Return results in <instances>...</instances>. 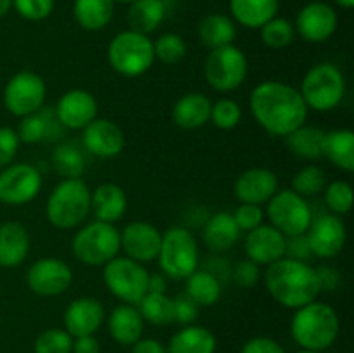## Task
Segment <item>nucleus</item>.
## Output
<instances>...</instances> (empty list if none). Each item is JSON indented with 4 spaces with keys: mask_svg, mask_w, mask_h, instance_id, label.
Returning <instances> with one entry per match:
<instances>
[{
    "mask_svg": "<svg viewBox=\"0 0 354 353\" xmlns=\"http://www.w3.org/2000/svg\"><path fill=\"white\" fill-rule=\"evenodd\" d=\"M71 353H100V343L95 336H80L73 338Z\"/></svg>",
    "mask_w": 354,
    "mask_h": 353,
    "instance_id": "52",
    "label": "nucleus"
},
{
    "mask_svg": "<svg viewBox=\"0 0 354 353\" xmlns=\"http://www.w3.org/2000/svg\"><path fill=\"white\" fill-rule=\"evenodd\" d=\"M304 235L310 244L311 255L322 260H330L344 249L348 241V228L339 215L324 213L313 218Z\"/></svg>",
    "mask_w": 354,
    "mask_h": 353,
    "instance_id": "15",
    "label": "nucleus"
},
{
    "mask_svg": "<svg viewBox=\"0 0 354 353\" xmlns=\"http://www.w3.org/2000/svg\"><path fill=\"white\" fill-rule=\"evenodd\" d=\"M131 353H168L166 346L154 338H140L131 345Z\"/></svg>",
    "mask_w": 354,
    "mask_h": 353,
    "instance_id": "53",
    "label": "nucleus"
},
{
    "mask_svg": "<svg viewBox=\"0 0 354 353\" xmlns=\"http://www.w3.org/2000/svg\"><path fill=\"white\" fill-rule=\"evenodd\" d=\"M52 120L48 114L45 113L41 107L38 113L28 114V116L21 118L19 125H17V137L24 144H37V142L45 141L50 134Z\"/></svg>",
    "mask_w": 354,
    "mask_h": 353,
    "instance_id": "40",
    "label": "nucleus"
},
{
    "mask_svg": "<svg viewBox=\"0 0 354 353\" xmlns=\"http://www.w3.org/2000/svg\"><path fill=\"white\" fill-rule=\"evenodd\" d=\"M279 189L277 173L263 166L245 170L234 183V194L239 203L258 204V206L268 203Z\"/></svg>",
    "mask_w": 354,
    "mask_h": 353,
    "instance_id": "21",
    "label": "nucleus"
},
{
    "mask_svg": "<svg viewBox=\"0 0 354 353\" xmlns=\"http://www.w3.org/2000/svg\"><path fill=\"white\" fill-rule=\"evenodd\" d=\"M339 331L341 320L337 311L324 301L315 300L294 310L290 336L301 348L313 352L330 348L337 339Z\"/></svg>",
    "mask_w": 354,
    "mask_h": 353,
    "instance_id": "4",
    "label": "nucleus"
},
{
    "mask_svg": "<svg viewBox=\"0 0 354 353\" xmlns=\"http://www.w3.org/2000/svg\"><path fill=\"white\" fill-rule=\"evenodd\" d=\"M114 3V0H75L73 16L83 30L100 31L113 19Z\"/></svg>",
    "mask_w": 354,
    "mask_h": 353,
    "instance_id": "32",
    "label": "nucleus"
},
{
    "mask_svg": "<svg viewBox=\"0 0 354 353\" xmlns=\"http://www.w3.org/2000/svg\"><path fill=\"white\" fill-rule=\"evenodd\" d=\"M144 318L135 305L121 303L107 317V329L111 338L123 346H131L144 334Z\"/></svg>",
    "mask_w": 354,
    "mask_h": 353,
    "instance_id": "26",
    "label": "nucleus"
},
{
    "mask_svg": "<svg viewBox=\"0 0 354 353\" xmlns=\"http://www.w3.org/2000/svg\"><path fill=\"white\" fill-rule=\"evenodd\" d=\"M259 35H261V42L266 47L280 51V48H286L292 44L294 38H296V28H294V23H290L286 17L275 16L259 28Z\"/></svg>",
    "mask_w": 354,
    "mask_h": 353,
    "instance_id": "39",
    "label": "nucleus"
},
{
    "mask_svg": "<svg viewBox=\"0 0 354 353\" xmlns=\"http://www.w3.org/2000/svg\"><path fill=\"white\" fill-rule=\"evenodd\" d=\"M324 156L346 173L354 172V132L351 128H335L325 134Z\"/></svg>",
    "mask_w": 354,
    "mask_h": 353,
    "instance_id": "30",
    "label": "nucleus"
},
{
    "mask_svg": "<svg viewBox=\"0 0 354 353\" xmlns=\"http://www.w3.org/2000/svg\"><path fill=\"white\" fill-rule=\"evenodd\" d=\"M149 275L151 272H147L145 265L128 256L118 255L102 266V280L107 291L121 303L135 307L149 293Z\"/></svg>",
    "mask_w": 354,
    "mask_h": 353,
    "instance_id": "9",
    "label": "nucleus"
},
{
    "mask_svg": "<svg viewBox=\"0 0 354 353\" xmlns=\"http://www.w3.org/2000/svg\"><path fill=\"white\" fill-rule=\"evenodd\" d=\"M175 303V322L180 325H190L199 317V307L187 296L185 293H180L173 298Z\"/></svg>",
    "mask_w": 354,
    "mask_h": 353,
    "instance_id": "49",
    "label": "nucleus"
},
{
    "mask_svg": "<svg viewBox=\"0 0 354 353\" xmlns=\"http://www.w3.org/2000/svg\"><path fill=\"white\" fill-rule=\"evenodd\" d=\"M220 279L209 270L197 269L185 279V294L197 305L199 308L213 307L221 298Z\"/></svg>",
    "mask_w": 354,
    "mask_h": 353,
    "instance_id": "33",
    "label": "nucleus"
},
{
    "mask_svg": "<svg viewBox=\"0 0 354 353\" xmlns=\"http://www.w3.org/2000/svg\"><path fill=\"white\" fill-rule=\"evenodd\" d=\"M308 109L328 113L339 107L346 96V78L334 62H318L304 75L299 89Z\"/></svg>",
    "mask_w": 354,
    "mask_h": 353,
    "instance_id": "8",
    "label": "nucleus"
},
{
    "mask_svg": "<svg viewBox=\"0 0 354 353\" xmlns=\"http://www.w3.org/2000/svg\"><path fill=\"white\" fill-rule=\"evenodd\" d=\"M30 232L23 224L6 221L0 225V266L16 269L23 265L30 255Z\"/></svg>",
    "mask_w": 354,
    "mask_h": 353,
    "instance_id": "23",
    "label": "nucleus"
},
{
    "mask_svg": "<svg viewBox=\"0 0 354 353\" xmlns=\"http://www.w3.org/2000/svg\"><path fill=\"white\" fill-rule=\"evenodd\" d=\"M124 132L116 121L95 118L82 130V144L86 152L100 159L116 158L124 149Z\"/></svg>",
    "mask_w": 354,
    "mask_h": 353,
    "instance_id": "18",
    "label": "nucleus"
},
{
    "mask_svg": "<svg viewBox=\"0 0 354 353\" xmlns=\"http://www.w3.org/2000/svg\"><path fill=\"white\" fill-rule=\"evenodd\" d=\"M165 2H166V0H165Z\"/></svg>",
    "mask_w": 354,
    "mask_h": 353,
    "instance_id": "60",
    "label": "nucleus"
},
{
    "mask_svg": "<svg viewBox=\"0 0 354 353\" xmlns=\"http://www.w3.org/2000/svg\"><path fill=\"white\" fill-rule=\"evenodd\" d=\"M73 284V270L64 260L44 256L30 265L26 272V286L33 294L44 298L59 296Z\"/></svg>",
    "mask_w": 354,
    "mask_h": 353,
    "instance_id": "14",
    "label": "nucleus"
},
{
    "mask_svg": "<svg viewBox=\"0 0 354 353\" xmlns=\"http://www.w3.org/2000/svg\"><path fill=\"white\" fill-rule=\"evenodd\" d=\"M209 121L220 130H234L242 121V107L230 97H221L211 104Z\"/></svg>",
    "mask_w": 354,
    "mask_h": 353,
    "instance_id": "42",
    "label": "nucleus"
},
{
    "mask_svg": "<svg viewBox=\"0 0 354 353\" xmlns=\"http://www.w3.org/2000/svg\"><path fill=\"white\" fill-rule=\"evenodd\" d=\"M47 99L45 80L35 71H19L10 76L3 89V106L12 116L24 118L38 113Z\"/></svg>",
    "mask_w": 354,
    "mask_h": 353,
    "instance_id": "12",
    "label": "nucleus"
},
{
    "mask_svg": "<svg viewBox=\"0 0 354 353\" xmlns=\"http://www.w3.org/2000/svg\"><path fill=\"white\" fill-rule=\"evenodd\" d=\"M92 213V190L85 180L62 179L50 190L45 203V217L59 230H76Z\"/></svg>",
    "mask_w": 354,
    "mask_h": 353,
    "instance_id": "3",
    "label": "nucleus"
},
{
    "mask_svg": "<svg viewBox=\"0 0 354 353\" xmlns=\"http://www.w3.org/2000/svg\"><path fill=\"white\" fill-rule=\"evenodd\" d=\"M249 109L256 123L272 137H287L306 125L308 109L299 89L279 80H265L252 89Z\"/></svg>",
    "mask_w": 354,
    "mask_h": 353,
    "instance_id": "1",
    "label": "nucleus"
},
{
    "mask_svg": "<svg viewBox=\"0 0 354 353\" xmlns=\"http://www.w3.org/2000/svg\"><path fill=\"white\" fill-rule=\"evenodd\" d=\"M128 197L123 187L114 182H106L92 190V215L95 220L114 224L124 217Z\"/></svg>",
    "mask_w": 354,
    "mask_h": 353,
    "instance_id": "25",
    "label": "nucleus"
},
{
    "mask_svg": "<svg viewBox=\"0 0 354 353\" xmlns=\"http://www.w3.org/2000/svg\"><path fill=\"white\" fill-rule=\"evenodd\" d=\"M161 237L162 232L144 220L130 221L120 230V242L124 255L142 265L158 260Z\"/></svg>",
    "mask_w": 354,
    "mask_h": 353,
    "instance_id": "17",
    "label": "nucleus"
},
{
    "mask_svg": "<svg viewBox=\"0 0 354 353\" xmlns=\"http://www.w3.org/2000/svg\"><path fill=\"white\" fill-rule=\"evenodd\" d=\"M71 251L83 265L104 266L120 255V228L100 220L85 221L73 235Z\"/></svg>",
    "mask_w": 354,
    "mask_h": 353,
    "instance_id": "5",
    "label": "nucleus"
},
{
    "mask_svg": "<svg viewBox=\"0 0 354 353\" xmlns=\"http://www.w3.org/2000/svg\"><path fill=\"white\" fill-rule=\"evenodd\" d=\"M318 280H320L322 291H334L339 284V273L332 266H320L317 269Z\"/></svg>",
    "mask_w": 354,
    "mask_h": 353,
    "instance_id": "54",
    "label": "nucleus"
},
{
    "mask_svg": "<svg viewBox=\"0 0 354 353\" xmlns=\"http://www.w3.org/2000/svg\"><path fill=\"white\" fill-rule=\"evenodd\" d=\"M232 215H234V220L237 227L241 228V232L252 230L265 221V211L258 204L241 203Z\"/></svg>",
    "mask_w": 354,
    "mask_h": 353,
    "instance_id": "46",
    "label": "nucleus"
},
{
    "mask_svg": "<svg viewBox=\"0 0 354 353\" xmlns=\"http://www.w3.org/2000/svg\"><path fill=\"white\" fill-rule=\"evenodd\" d=\"M109 66L124 78H137L154 64V45L149 35L124 30L114 35L107 47Z\"/></svg>",
    "mask_w": 354,
    "mask_h": 353,
    "instance_id": "7",
    "label": "nucleus"
},
{
    "mask_svg": "<svg viewBox=\"0 0 354 353\" xmlns=\"http://www.w3.org/2000/svg\"><path fill=\"white\" fill-rule=\"evenodd\" d=\"M327 132L318 127H310L303 125L286 138V144L294 156L306 161H315V159L324 158V142Z\"/></svg>",
    "mask_w": 354,
    "mask_h": 353,
    "instance_id": "34",
    "label": "nucleus"
},
{
    "mask_svg": "<svg viewBox=\"0 0 354 353\" xmlns=\"http://www.w3.org/2000/svg\"><path fill=\"white\" fill-rule=\"evenodd\" d=\"M144 322L152 325L175 324V303L166 293H147L137 305Z\"/></svg>",
    "mask_w": 354,
    "mask_h": 353,
    "instance_id": "36",
    "label": "nucleus"
},
{
    "mask_svg": "<svg viewBox=\"0 0 354 353\" xmlns=\"http://www.w3.org/2000/svg\"><path fill=\"white\" fill-rule=\"evenodd\" d=\"M334 2L337 3L341 9H346V10L353 9V7H354V0H334Z\"/></svg>",
    "mask_w": 354,
    "mask_h": 353,
    "instance_id": "57",
    "label": "nucleus"
},
{
    "mask_svg": "<svg viewBox=\"0 0 354 353\" xmlns=\"http://www.w3.org/2000/svg\"><path fill=\"white\" fill-rule=\"evenodd\" d=\"M241 228L234 220V215L228 211H218L211 215L203 228V241L211 251L223 253L234 248L241 241Z\"/></svg>",
    "mask_w": 354,
    "mask_h": 353,
    "instance_id": "27",
    "label": "nucleus"
},
{
    "mask_svg": "<svg viewBox=\"0 0 354 353\" xmlns=\"http://www.w3.org/2000/svg\"><path fill=\"white\" fill-rule=\"evenodd\" d=\"M12 9V0H0V19Z\"/></svg>",
    "mask_w": 354,
    "mask_h": 353,
    "instance_id": "56",
    "label": "nucleus"
},
{
    "mask_svg": "<svg viewBox=\"0 0 354 353\" xmlns=\"http://www.w3.org/2000/svg\"><path fill=\"white\" fill-rule=\"evenodd\" d=\"M261 279V270L251 260H241V262L235 265L234 269V282L239 287H244V289H251Z\"/></svg>",
    "mask_w": 354,
    "mask_h": 353,
    "instance_id": "48",
    "label": "nucleus"
},
{
    "mask_svg": "<svg viewBox=\"0 0 354 353\" xmlns=\"http://www.w3.org/2000/svg\"><path fill=\"white\" fill-rule=\"evenodd\" d=\"M104 318L106 311L102 303L92 296H80L73 300L62 315L64 329L71 338L95 334L104 324Z\"/></svg>",
    "mask_w": 354,
    "mask_h": 353,
    "instance_id": "22",
    "label": "nucleus"
},
{
    "mask_svg": "<svg viewBox=\"0 0 354 353\" xmlns=\"http://www.w3.org/2000/svg\"><path fill=\"white\" fill-rule=\"evenodd\" d=\"M199 244L187 227L173 225L162 232L158 263L162 275L173 280H185L199 269Z\"/></svg>",
    "mask_w": 354,
    "mask_h": 353,
    "instance_id": "6",
    "label": "nucleus"
},
{
    "mask_svg": "<svg viewBox=\"0 0 354 353\" xmlns=\"http://www.w3.org/2000/svg\"><path fill=\"white\" fill-rule=\"evenodd\" d=\"M337 24L339 16L334 7L324 0H313L297 12L294 28L296 35L308 44H324L337 31Z\"/></svg>",
    "mask_w": 354,
    "mask_h": 353,
    "instance_id": "16",
    "label": "nucleus"
},
{
    "mask_svg": "<svg viewBox=\"0 0 354 353\" xmlns=\"http://www.w3.org/2000/svg\"><path fill=\"white\" fill-rule=\"evenodd\" d=\"M168 353H214L216 336L203 325H183L169 339Z\"/></svg>",
    "mask_w": 354,
    "mask_h": 353,
    "instance_id": "29",
    "label": "nucleus"
},
{
    "mask_svg": "<svg viewBox=\"0 0 354 353\" xmlns=\"http://www.w3.org/2000/svg\"><path fill=\"white\" fill-rule=\"evenodd\" d=\"M114 2H121V3H131L133 0H114Z\"/></svg>",
    "mask_w": 354,
    "mask_h": 353,
    "instance_id": "59",
    "label": "nucleus"
},
{
    "mask_svg": "<svg viewBox=\"0 0 354 353\" xmlns=\"http://www.w3.org/2000/svg\"><path fill=\"white\" fill-rule=\"evenodd\" d=\"M55 120L68 130H83L99 113V104L92 92L71 89L59 97L55 104Z\"/></svg>",
    "mask_w": 354,
    "mask_h": 353,
    "instance_id": "19",
    "label": "nucleus"
},
{
    "mask_svg": "<svg viewBox=\"0 0 354 353\" xmlns=\"http://www.w3.org/2000/svg\"><path fill=\"white\" fill-rule=\"evenodd\" d=\"M165 16V0H133L128 9V24L130 30L149 35L158 30Z\"/></svg>",
    "mask_w": 354,
    "mask_h": 353,
    "instance_id": "35",
    "label": "nucleus"
},
{
    "mask_svg": "<svg viewBox=\"0 0 354 353\" xmlns=\"http://www.w3.org/2000/svg\"><path fill=\"white\" fill-rule=\"evenodd\" d=\"M265 217L270 225L282 232L286 237L306 234L313 221V208L306 197L299 196L292 189H279L275 196L266 203Z\"/></svg>",
    "mask_w": 354,
    "mask_h": 353,
    "instance_id": "10",
    "label": "nucleus"
},
{
    "mask_svg": "<svg viewBox=\"0 0 354 353\" xmlns=\"http://www.w3.org/2000/svg\"><path fill=\"white\" fill-rule=\"evenodd\" d=\"M279 6V0H230L232 19L248 30H259L277 16Z\"/></svg>",
    "mask_w": 354,
    "mask_h": 353,
    "instance_id": "28",
    "label": "nucleus"
},
{
    "mask_svg": "<svg viewBox=\"0 0 354 353\" xmlns=\"http://www.w3.org/2000/svg\"><path fill=\"white\" fill-rule=\"evenodd\" d=\"M52 166L62 179H80L85 172V158L73 142H62L52 152Z\"/></svg>",
    "mask_w": 354,
    "mask_h": 353,
    "instance_id": "37",
    "label": "nucleus"
},
{
    "mask_svg": "<svg viewBox=\"0 0 354 353\" xmlns=\"http://www.w3.org/2000/svg\"><path fill=\"white\" fill-rule=\"evenodd\" d=\"M213 100L201 92H189L171 107V120L182 130H197L209 123Z\"/></svg>",
    "mask_w": 354,
    "mask_h": 353,
    "instance_id": "24",
    "label": "nucleus"
},
{
    "mask_svg": "<svg viewBox=\"0 0 354 353\" xmlns=\"http://www.w3.org/2000/svg\"><path fill=\"white\" fill-rule=\"evenodd\" d=\"M55 0H12V7L23 19L44 21L52 14Z\"/></svg>",
    "mask_w": 354,
    "mask_h": 353,
    "instance_id": "45",
    "label": "nucleus"
},
{
    "mask_svg": "<svg viewBox=\"0 0 354 353\" xmlns=\"http://www.w3.org/2000/svg\"><path fill=\"white\" fill-rule=\"evenodd\" d=\"M149 293H166V275L151 273L149 275Z\"/></svg>",
    "mask_w": 354,
    "mask_h": 353,
    "instance_id": "55",
    "label": "nucleus"
},
{
    "mask_svg": "<svg viewBox=\"0 0 354 353\" xmlns=\"http://www.w3.org/2000/svg\"><path fill=\"white\" fill-rule=\"evenodd\" d=\"M241 353H287L279 341L266 336H256L244 343Z\"/></svg>",
    "mask_w": 354,
    "mask_h": 353,
    "instance_id": "50",
    "label": "nucleus"
},
{
    "mask_svg": "<svg viewBox=\"0 0 354 353\" xmlns=\"http://www.w3.org/2000/svg\"><path fill=\"white\" fill-rule=\"evenodd\" d=\"M244 251L245 258L254 262L258 266H268L287 256V237L270 224H261L259 227L245 232Z\"/></svg>",
    "mask_w": 354,
    "mask_h": 353,
    "instance_id": "20",
    "label": "nucleus"
},
{
    "mask_svg": "<svg viewBox=\"0 0 354 353\" xmlns=\"http://www.w3.org/2000/svg\"><path fill=\"white\" fill-rule=\"evenodd\" d=\"M35 353H71L73 338L66 329H47L35 339Z\"/></svg>",
    "mask_w": 354,
    "mask_h": 353,
    "instance_id": "44",
    "label": "nucleus"
},
{
    "mask_svg": "<svg viewBox=\"0 0 354 353\" xmlns=\"http://www.w3.org/2000/svg\"><path fill=\"white\" fill-rule=\"evenodd\" d=\"M21 141L17 132L10 127H0V170L9 166L19 151Z\"/></svg>",
    "mask_w": 354,
    "mask_h": 353,
    "instance_id": "47",
    "label": "nucleus"
},
{
    "mask_svg": "<svg viewBox=\"0 0 354 353\" xmlns=\"http://www.w3.org/2000/svg\"><path fill=\"white\" fill-rule=\"evenodd\" d=\"M248 57L235 44L209 51L204 61V78L207 85L221 93L237 90L248 78Z\"/></svg>",
    "mask_w": 354,
    "mask_h": 353,
    "instance_id": "11",
    "label": "nucleus"
},
{
    "mask_svg": "<svg viewBox=\"0 0 354 353\" xmlns=\"http://www.w3.org/2000/svg\"><path fill=\"white\" fill-rule=\"evenodd\" d=\"M296 353H320V352H313V350H299V352H296Z\"/></svg>",
    "mask_w": 354,
    "mask_h": 353,
    "instance_id": "58",
    "label": "nucleus"
},
{
    "mask_svg": "<svg viewBox=\"0 0 354 353\" xmlns=\"http://www.w3.org/2000/svg\"><path fill=\"white\" fill-rule=\"evenodd\" d=\"M154 45V59L166 66L178 64L187 55V42L178 33H162Z\"/></svg>",
    "mask_w": 354,
    "mask_h": 353,
    "instance_id": "41",
    "label": "nucleus"
},
{
    "mask_svg": "<svg viewBox=\"0 0 354 353\" xmlns=\"http://www.w3.org/2000/svg\"><path fill=\"white\" fill-rule=\"evenodd\" d=\"M44 179L40 170L30 163H10L0 170V203L24 206L37 199Z\"/></svg>",
    "mask_w": 354,
    "mask_h": 353,
    "instance_id": "13",
    "label": "nucleus"
},
{
    "mask_svg": "<svg viewBox=\"0 0 354 353\" xmlns=\"http://www.w3.org/2000/svg\"><path fill=\"white\" fill-rule=\"evenodd\" d=\"M197 35H199L201 44L213 51V48L234 44L235 38H237V26L230 16L209 14L199 21Z\"/></svg>",
    "mask_w": 354,
    "mask_h": 353,
    "instance_id": "31",
    "label": "nucleus"
},
{
    "mask_svg": "<svg viewBox=\"0 0 354 353\" xmlns=\"http://www.w3.org/2000/svg\"><path fill=\"white\" fill-rule=\"evenodd\" d=\"M327 187V175L318 165H306L297 170L290 182V189L303 197H315Z\"/></svg>",
    "mask_w": 354,
    "mask_h": 353,
    "instance_id": "38",
    "label": "nucleus"
},
{
    "mask_svg": "<svg viewBox=\"0 0 354 353\" xmlns=\"http://www.w3.org/2000/svg\"><path fill=\"white\" fill-rule=\"evenodd\" d=\"M263 280L270 296L280 307L290 310L311 303L322 293L317 269L310 262H301L289 256H283L266 266Z\"/></svg>",
    "mask_w": 354,
    "mask_h": 353,
    "instance_id": "2",
    "label": "nucleus"
},
{
    "mask_svg": "<svg viewBox=\"0 0 354 353\" xmlns=\"http://www.w3.org/2000/svg\"><path fill=\"white\" fill-rule=\"evenodd\" d=\"M324 197L330 213L339 215V217L348 215L353 208V185L346 180H334L327 183Z\"/></svg>",
    "mask_w": 354,
    "mask_h": 353,
    "instance_id": "43",
    "label": "nucleus"
},
{
    "mask_svg": "<svg viewBox=\"0 0 354 353\" xmlns=\"http://www.w3.org/2000/svg\"><path fill=\"white\" fill-rule=\"evenodd\" d=\"M289 258L301 260V262H308L311 258V249L308 244L306 235H296V237H287V251Z\"/></svg>",
    "mask_w": 354,
    "mask_h": 353,
    "instance_id": "51",
    "label": "nucleus"
}]
</instances>
